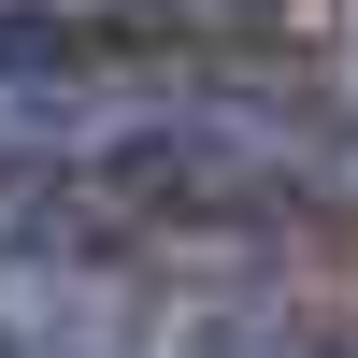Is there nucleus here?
I'll use <instances>...</instances> for the list:
<instances>
[{
    "instance_id": "obj_2",
    "label": "nucleus",
    "mask_w": 358,
    "mask_h": 358,
    "mask_svg": "<svg viewBox=\"0 0 358 358\" xmlns=\"http://www.w3.org/2000/svg\"><path fill=\"white\" fill-rule=\"evenodd\" d=\"M258 29H287V0H15V43H72V57H201Z\"/></svg>"
},
{
    "instance_id": "obj_1",
    "label": "nucleus",
    "mask_w": 358,
    "mask_h": 358,
    "mask_svg": "<svg viewBox=\"0 0 358 358\" xmlns=\"http://www.w3.org/2000/svg\"><path fill=\"white\" fill-rule=\"evenodd\" d=\"M15 187H29V244L57 215H86V229H115V215H143V229L358 215V101L15 43Z\"/></svg>"
}]
</instances>
